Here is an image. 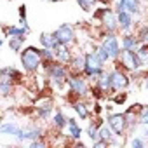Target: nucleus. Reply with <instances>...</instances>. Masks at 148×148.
<instances>
[{"mask_svg":"<svg viewBox=\"0 0 148 148\" xmlns=\"http://www.w3.org/2000/svg\"><path fill=\"white\" fill-rule=\"evenodd\" d=\"M44 70H45V79L49 80V84H51L52 87L63 89V87L66 86V79H68V75H70V70H68L66 64H63V63H59V61L54 59V61L49 63Z\"/></svg>","mask_w":148,"mask_h":148,"instance_id":"1","label":"nucleus"},{"mask_svg":"<svg viewBox=\"0 0 148 148\" xmlns=\"http://www.w3.org/2000/svg\"><path fill=\"white\" fill-rule=\"evenodd\" d=\"M19 61L21 66L26 73H37L42 66V59H40V49L28 45L25 49L19 51Z\"/></svg>","mask_w":148,"mask_h":148,"instance_id":"2","label":"nucleus"},{"mask_svg":"<svg viewBox=\"0 0 148 148\" xmlns=\"http://www.w3.org/2000/svg\"><path fill=\"white\" fill-rule=\"evenodd\" d=\"M84 54H86V59H84V71H82V75L86 79H89V80H96L103 73L106 63H103L94 51H89V52H84Z\"/></svg>","mask_w":148,"mask_h":148,"instance_id":"3","label":"nucleus"},{"mask_svg":"<svg viewBox=\"0 0 148 148\" xmlns=\"http://www.w3.org/2000/svg\"><path fill=\"white\" fill-rule=\"evenodd\" d=\"M94 19L101 25V28H103L105 33H115V32H119L117 18H115V11H113L110 5H105V7L96 9V12H94Z\"/></svg>","mask_w":148,"mask_h":148,"instance_id":"4","label":"nucleus"},{"mask_svg":"<svg viewBox=\"0 0 148 148\" xmlns=\"http://www.w3.org/2000/svg\"><path fill=\"white\" fill-rule=\"evenodd\" d=\"M66 86L70 89V94L77 96V98H86L89 94V82L86 80V77L77 75V73H70L68 79H66Z\"/></svg>","mask_w":148,"mask_h":148,"instance_id":"5","label":"nucleus"},{"mask_svg":"<svg viewBox=\"0 0 148 148\" xmlns=\"http://www.w3.org/2000/svg\"><path fill=\"white\" fill-rule=\"evenodd\" d=\"M110 80H112V94L119 92V91H125L131 84V75L122 70L120 66H113V70H110ZM110 94V96H112Z\"/></svg>","mask_w":148,"mask_h":148,"instance_id":"6","label":"nucleus"},{"mask_svg":"<svg viewBox=\"0 0 148 148\" xmlns=\"http://www.w3.org/2000/svg\"><path fill=\"white\" fill-rule=\"evenodd\" d=\"M113 64L120 66V68L125 70L127 73H131V71H138V70L143 68L134 51H122V49H120V54H119V58H117V61H115Z\"/></svg>","mask_w":148,"mask_h":148,"instance_id":"7","label":"nucleus"},{"mask_svg":"<svg viewBox=\"0 0 148 148\" xmlns=\"http://www.w3.org/2000/svg\"><path fill=\"white\" fill-rule=\"evenodd\" d=\"M99 45L108 52V58L110 61H117L119 54H120V44H119V37L115 33H103L101 40H99Z\"/></svg>","mask_w":148,"mask_h":148,"instance_id":"8","label":"nucleus"},{"mask_svg":"<svg viewBox=\"0 0 148 148\" xmlns=\"http://www.w3.org/2000/svg\"><path fill=\"white\" fill-rule=\"evenodd\" d=\"M52 33H54L58 44H61V45H68L70 47V45H73L77 42V33H75V30H73V26L68 25V23L59 25Z\"/></svg>","mask_w":148,"mask_h":148,"instance_id":"9","label":"nucleus"},{"mask_svg":"<svg viewBox=\"0 0 148 148\" xmlns=\"http://www.w3.org/2000/svg\"><path fill=\"white\" fill-rule=\"evenodd\" d=\"M16 141L19 143H25V141H32V139H37V138H44V129L38 125V124H30L26 127H19L18 132L14 134Z\"/></svg>","mask_w":148,"mask_h":148,"instance_id":"10","label":"nucleus"},{"mask_svg":"<svg viewBox=\"0 0 148 148\" xmlns=\"http://www.w3.org/2000/svg\"><path fill=\"white\" fill-rule=\"evenodd\" d=\"M113 11L115 12L127 11L136 18V16L143 14V4H141V0H115L113 2Z\"/></svg>","mask_w":148,"mask_h":148,"instance_id":"11","label":"nucleus"},{"mask_svg":"<svg viewBox=\"0 0 148 148\" xmlns=\"http://www.w3.org/2000/svg\"><path fill=\"white\" fill-rule=\"evenodd\" d=\"M106 124L110 125V129L115 134L125 136V132H127V122H125L124 113H110L108 119H106Z\"/></svg>","mask_w":148,"mask_h":148,"instance_id":"12","label":"nucleus"},{"mask_svg":"<svg viewBox=\"0 0 148 148\" xmlns=\"http://www.w3.org/2000/svg\"><path fill=\"white\" fill-rule=\"evenodd\" d=\"M115 18H117V26L122 33H129L134 30V16L127 11H119L115 12Z\"/></svg>","mask_w":148,"mask_h":148,"instance_id":"13","label":"nucleus"},{"mask_svg":"<svg viewBox=\"0 0 148 148\" xmlns=\"http://www.w3.org/2000/svg\"><path fill=\"white\" fill-rule=\"evenodd\" d=\"M84 59H86V54L84 52H75L71 54V59L70 63L66 64L70 73H77V75H80V73L84 71Z\"/></svg>","mask_w":148,"mask_h":148,"instance_id":"14","label":"nucleus"},{"mask_svg":"<svg viewBox=\"0 0 148 148\" xmlns=\"http://www.w3.org/2000/svg\"><path fill=\"white\" fill-rule=\"evenodd\" d=\"M66 129H68V136L73 139V141H79L84 134V129L79 125V122L73 119V117H68L66 119Z\"/></svg>","mask_w":148,"mask_h":148,"instance_id":"15","label":"nucleus"},{"mask_svg":"<svg viewBox=\"0 0 148 148\" xmlns=\"http://www.w3.org/2000/svg\"><path fill=\"white\" fill-rule=\"evenodd\" d=\"M94 84L106 94V96H110L112 94V80H110V70H103V73H101V75L94 80Z\"/></svg>","mask_w":148,"mask_h":148,"instance_id":"16","label":"nucleus"},{"mask_svg":"<svg viewBox=\"0 0 148 148\" xmlns=\"http://www.w3.org/2000/svg\"><path fill=\"white\" fill-rule=\"evenodd\" d=\"M119 44H120V49L122 51H134L139 45V40L134 35V32H129V33H124L122 35V38H120Z\"/></svg>","mask_w":148,"mask_h":148,"instance_id":"17","label":"nucleus"},{"mask_svg":"<svg viewBox=\"0 0 148 148\" xmlns=\"http://www.w3.org/2000/svg\"><path fill=\"white\" fill-rule=\"evenodd\" d=\"M71 51H70V47L68 45H58L56 49H54V59L56 61H59V63H63V64H68L70 63V59H71Z\"/></svg>","mask_w":148,"mask_h":148,"instance_id":"18","label":"nucleus"},{"mask_svg":"<svg viewBox=\"0 0 148 148\" xmlns=\"http://www.w3.org/2000/svg\"><path fill=\"white\" fill-rule=\"evenodd\" d=\"M16 84L9 79V75H5L4 71H0V94L2 96H9L14 92Z\"/></svg>","mask_w":148,"mask_h":148,"instance_id":"19","label":"nucleus"},{"mask_svg":"<svg viewBox=\"0 0 148 148\" xmlns=\"http://www.w3.org/2000/svg\"><path fill=\"white\" fill-rule=\"evenodd\" d=\"M38 42H40V45H42V47H45V49H52V51L59 45V44H58V40H56V37H54V33H47V32L40 33Z\"/></svg>","mask_w":148,"mask_h":148,"instance_id":"20","label":"nucleus"},{"mask_svg":"<svg viewBox=\"0 0 148 148\" xmlns=\"http://www.w3.org/2000/svg\"><path fill=\"white\" fill-rule=\"evenodd\" d=\"M0 71H4L5 75H9V79L14 84H21L23 82V71L14 68V66H4V68H0Z\"/></svg>","mask_w":148,"mask_h":148,"instance_id":"21","label":"nucleus"},{"mask_svg":"<svg viewBox=\"0 0 148 148\" xmlns=\"http://www.w3.org/2000/svg\"><path fill=\"white\" fill-rule=\"evenodd\" d=\"M66 119H68V117H66L61 110H56L54 115L51 117V124L54 125L56 131H63V129L66 127Z\"/></svg>","mask_w":148,"mask_h":148,"instance_id":"22","label":"nucleus"},{"mask_svg":"<svg viewBox=\"0 0 148 148\" xmlns=\"http://www.w3.org/2000/svg\"><path fill=\"white\" fill-rule=\"evenodd\" d=\"M73 110H75V113L82 119V120H87L91 117V112H89V106L82 101V99H77V101H73Z\"/></svg>","mask_w":148,"mask_h":148,"instance_id":"23","label":"nucleus"},{"mask_svg":"<svg viewBox=\"0 0 148 148\" xmlns=\"http://www.w3.org/2000/svg\"><path fill=\"white\" fill-rule=\"evenodd\" d=\"M21 125L18 124V122H0V134H4V136H14L16 132H18V129H19Z\"/></svg>","mask_w":148,"mask_h":148,"instance_id":"24","label":"nucleus"},{"mask_svg":"<svg viewBox=\"0 0 148 148\" xmlns=\"http://www.w3.org/2000/svg\"><path fill=\"white\" fill-rule=\"evenodd\" d=\"M134 52H136V56H138V59H139L141 66L145 68V66H146V63H148V44H146V42L139 44V45L134 49Z\"/></svg>","mask_w":148,"mask_h":148,"instance_id":"25","label":"nucleus"},{"mask_svg":"<svg viewBox=\"0 0 148 148\" xmlns=\"http://www.w3.org/2000/svg\"><path fill=\"white\" fill-rule=\"evenodd\" d=\"M52 103L51 101H47V103H44V105H40V106H37V117L38 119H42V120H49L51 119V115H52Z\"/></svg>","mask_w":148,"mask_h":148,"instance_id":"26","label":"nucleus"},{"mask_svg":"<svg viewBox=\"0 0 148 148\" xmlns=\"http://www.w3.org/2000/svg\"><path fill=\"white\" fill-rule=\"evenodd\" d=\"M125 145L131 146V148H146V139L138 136V134H127Z\"/></svg>","mask_w":148,"mask_h":148,"instance_id":"27","label":"nucleus"},{"mask_svg":"<svg viewBox=\"0 0 148 148\" xmlns=\"http://www.w3.org/2000/svg\"><path fill=\"white\" fill-rule=\"evenodd\" d=\"M2 30H4V35L9 38V37H26L28 33L25 32V28H21V26H14V25H11V26H2Z\"/></svg>","mask_w":148,"mask_h":148,"instance_id":"28","label":"nucleus"},{"mask_svg":"<svg viewBox=\"0 0 148 148\" xmlns=\"http://www.w3.org/2000/svg\"><path fill=\"white\" fill-rule=\"evenodd\" d=\"M7 40H9V49L19 54V51L23 49V44H25L26 37H9Z\"/></svg>","mask_w":148,"mask_h":148,"instance_id":"29","label":"nucleus"},{"mask_svg":"<svg viewBox=\"0 0 148 148\" xmlns=\"http://www.w3.org/2000/svg\"><path fill=\"white\" fill-rule=\"evenodd\" d=\"M40 59H42V66L45 68L49 63H52V61H54V51H52V49L40 47Z\"/></svg>","mask_w":148,"mask_h":148,"instance_id":"30","label":"nucleus"},{"mask_svg":"<svg viewBox=\"0 0 148 148\" xmlns=\"http://www.w3.org/2000/svg\"><path fill=\"white\" fill-rule=\"evenodd\" d=\"M75 2L79 4V7H80L84 12H91V11H94V7L99 4V0H75Z\"/></svg>","mask_w":148,"mask_h":148,"instance_id":"31","label":"nucleus"},{"mask_svg":"<svg viewBox=\"0 0 148 148\" xmlns=\"http://www.w3.org/2000/svg\"><path fill=\"white\" fill-rule=\"evenodd\" d=\"M18 14H19V26H21V28H25V32H26V33H30V26H28V19H26V5H25V4H23V5H19Z\"/></svg>","mask_w":148,"mask_h":148,"instance_id":"32","label":"nucleus"},{"mask_svg":"<svg viewBox=\"0 0 148 148\" xmlns=\"http://www.w3.org/2000/svg\"><path fill=\"white\" fill-rule=\"evenodd\" d=\"M98 134H99V139H103V141H106V143H108V141H110V138H112L115 132L110 129V125H108V124H101V125H99V129H98Z\"/></svg>","mask_w":148,"mask_h":148,"instance_id":"33","label":"nucleus"},{"mask_svg":"<svg viewBox=\"0 0 148 148\" xmlns=\"http://www.w3.org/2000/svg\"><path fill=\"white\" fill-rule=\"evenodd\" d=\"M134 35L138 37V40H139V44H143V42H146V40H148V26H146L145 23H141V25L138 26V30L134 32Z\"/></svg>","mask_w":148,"mask_h":148,"instance_id":"34","label":"nucleus"},{"mask_svg":"<svg viewBox=\"0 0 148 148\" xmlns=\"http://www.w3.org/2000/svg\"><path fill=\"white\" fill-rule=\"evenodd\" d=\"M98 125L94 124V122H89V125H87V129H86V134H87V138L94 143L96 139H99V134H98Z\"/></svg>","mask_w":148,"mask_h":148,"instance_id":"35","label":"nucleus"},{"mask_svg":"<svg viewBox=\"0 0 148 148\" xmlns=\"http://www.w3.org/2000/svg\"><path fill=\"white\" fill-rule=\"evenodd\" d=\"M127 92H124V91H119V92H113L112 94V101L115 103V105H124L125 103V99H127Z\"/></svg>","mask_w":148,"mask_h":148,"instance_id":"36","label":"nucleus"},{"mask_svg":"<svg viewBox=\"0 0 148 148\" xmlns=\"http://www.w3.org/2000/svg\"><path fill=\"white\" fill-rule=\"evenodd\" d=\"M94 52L98 54V58H99L103 63H108V61H110V58H108V52H106V51H105L101 45H96V47H94Z\"/></svg>","mask_w":148,"mask_h":148,"instance_id":"37","label":"nucleus"},{"mask_svg":"<svg viewBox=\"0 0 148 148\" xmlns=\"http://www.w3.org/2000/svg\"><path fill=\"white\" fill-rule=\"evenodd\" d=\"M30 146L32 148H44V146H47V143H45L44 138H37V139H32L30 141Z\"/></svg>","mask_w":148,"mask_h":148,"instance_id":"38","label":"nucleus"},{"mask_svg":"<svg viewBox=\"0 0 148 148\" xmlns=\"http://www.w3.org/2000/svg\"><path fill=\"white\" fill-rule=\"evenodd\" d=\"M101 112H103V106H101V105H99V101L96 99V103H94V113H96V115H99Z\"/></svg>","mask_w":148,"mask_h":148,"instance_id":"39","label":"nucleus"},{"mask_svg":"<svg viewBox=\"0 0 148 148\" xmlns=\"http://www.w3.org/2000/svg\"><path fill=\"white\" fill-rule=\"evenodd\" d=\"M44 2H61V0H44Z\"/></svg>","mask_w":148,"mask_h":148,"instance_id":"40","label":"nucleus"},{"mask_svg":"<svg viewBox=\"0 0 148 148\" xmlns=\"http://www.w3.org/2000/svg\"><path fill=\"white\" fill-rule=\"evenodd\" d=\"M2 45H4V38H0V49H2Z\"/></svg>","mask_w":148,"mask_h":148,"instance_id":"41","label":"nucleus"}]
</instances>
